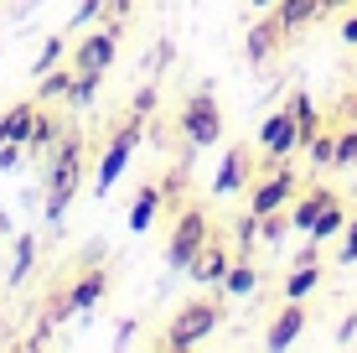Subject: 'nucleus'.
<instances>
[{"mask_svg":"<svg viewBox=\"0 0 357 353\" xmlns=\"http://www.w3.org/2000/svg\"><path fill=\"white\" fill-rule=\"evenodd\" d=\"M342 115H347V120H352V125H357V94H352V99H347V104H342Z\"/></svg>","mask_w":357,"mask_h":353,"instance_id":"42","label":"nucleus"},{"mask_svg":"<svg viewBox=\"0 0 357 353\" xmlns=\"http://www.w3.org/2000/svg\"><path fill=\"white\" fill-rule=\"evenodd\" d=\"M171 57H176V47H171V42H161V47H151V68H166Z\"/></svg>","mask_w":357,"mask_h":353,"instance_id":"37","label":"nucleus"},{"mask_svg":"<svg viewBox=\"0 0 357 353\" xmlns=\"http://www.w3.org/2000/svg\"><path fill=\"white\" fill-rule=\"evenodd\" d=\"M104 10H109V0H78V10H73V27H93Z\"/></svg>","mask_w":357,"mask_h":353,"instance_id":"34","label":"nucleus"},{"mask_svg":"<svg viewBox=\"0 0 357 353\" xmlns=\"http://www.w3.org/2000/svg\"><path fill=\"white\" fill-rule=\"evenodd\" d=\"M254 177H259V156H254L243 141L228 145L223 161H218V172H213V198H238V192L254 187Z\"/></svg>","mask_w":357,"mask_h":353,"instance_id":"9","label":"nucleus"},{"mask_svg":"<svg viewBox=\"0 0 357 353\" xmlns=\"http://www.w3.org/2000/svg\"><path fill=\"white\" fill-rule=\"evenodd\" d=\"M285 104L295 109V125H301V151H305V145H311L316 136H321V125H326V120H321V109H316V99H311L305 89H295Z\"/></svg>","mask_w":357,"mask_h":353,"instance_id":"18","label":"nucleus"},{"mask_svg":"<svg viewBox=\"0 0 357 353\" xmlns=\"http://www.w3.org/2000/svg\"><path fill=\"white\" fill-rule=\"evenodd\" d=\"M249 6H254V10H269V6H275V0H249Z\"/></svg>","mask_w":357,"mask_h":353,"instance_id":"43","label":"nucleus"},{"mask_svg":"<svg viewBox=\"0 0 357 353\" xmlns=\"http://www.w3.org/2000/svg\"><path fill=\"white\" fill-rule=\"evenodd\" d=\"M98 89H104V73H73V83H68L63 99H68L73 109H89V104L98 99Z\"/></svg>","mask_w":357,"mask_h":353,"instance_id":"24","label":"nucleus"},{"mask_svg":"<svg viewBox=\"0 0 357 353\" xmlns=\"http://www.w3.org/2000/svg\"><path fill=\"white\" fill-rule=\"evenodd\" d=\"M337 198V192H326V187H305V192H295V203H290V224H295V234H311V224L321 218V208Z\"/></svg>","mask_w":357,"mask_h":353,"instance_id":"16","label":"nucleus"},{"mask_svg":"<svg viewBox=\"0 0 357 353\" xmlns=\"http://www.w3.org/2000/svg\"><path fill=\"white\" fill-rule=\"evenodd\" d=\"M36 115H42V99H21V104H10L6 115H0V145H6V141H26V136H31V125H36Z\"/></svg>","mask_w":357,"mask_h":353,"instance_id":"17","label":"nucleus"},{"mask_svg":"<svg viewBox=\"0 0 357 353\" xmlns=\"http://www.w3.org/2000/svg\"><path fill=\"white\" fill-rule=\"evenodd\" d=\"M285 234H295V224H290V208L259 213V245H280Z\"/></svg>","mask_w":357,"mask_h":353,"instance_id":"27","label":"nucleus"},{"mask_svg":"<svg viewBox=\"0 0 357 353\" xmlns=\"http://www.w3.org/2000/svg\"><path fill=\"white\" fill-rule=\"evenodd\" d=\"M135 327H140V322H119V333H114V348H130V343H135Z\"/></svg>","mask_w":357,"mask_h":353,"instance_id":"38","label":"nucleus"},{"mask_svg":"<svg viewBox=\"0 0 357 353\" xmlns=\"http://www.w3.org/2000/svg\"><path fill=\"white\" fill-rule=\"evenodd\" d=\"M140 141H145V115H125V125L109 136V145H104V156H98V172H93V192L98 198H109V187L119 182V172L135 161V151H140Z\"/></svg>","mask_w":357,"mask_h":353,"instance_id":"4","label":"nucleus"},{"mask_svg":"<svg viewBox=\"0 0 357 353\" xmlns=\"http://www.w3.org/2000/svg\"><path fill=\"white\" fill-rule=\"evenodd\" d=\"M68 83H73V63H68V68L57 63L52 73H42V78H36V99H42V104L63 99V94H68Z\"/></svg>","mask_w":357,"mask_h":353,"instance_id":"25","label":"nucleus"},{"mask_svg":"<svg viewBox=\"0 0 357 353\" xmlns=\"http://www.w3.org/2000/svg\"><path fill=\"white\" fill-rule=\"evenodd\" d=\"M280 36H285V31H280L275 27V21H259V27H249V31H243V63H254V68H264L269 63V57H275V47H280Z\"/></svg>","mask_w":357,"mask_h":353,"instance_id":"15","label":"nucleus"},{"mask_svg":"<svg viewBox=\"0 0 357 353\" xmlns=\"http://www.w3.org/2000/svg\"><path fill=\"white\" fill-rule=\"evenodd\" d=\"M316 286H321V265H290V275H285V301H305Z\"/></svg>","mask_w":357,"mask_h":353,"instance_id":"23","label":"nucleus"},{"mask_svg":"<svg viewBox=\"0 0 357 353\" xmlns=\"http://www.w3.org/2000/svg\"><path fill=\"white\" fill-rule=\"evenodd\" d=\"M305 156H311V166H331V161H337V130L321 125V136L305 145Z\"/></svg>","mask_w":357,"mask_h":353,"instance_id":"29","label":"nucleus"},{"mask_svg":"<svg viewBox=\"0 0 357 353\" xmlns=\"http://www.w3.org/2000/svg\"><path fill=\"white\" fill-rule=\"evenodd\" d=\"M342 42H347V47H357V10H352L347 21H342Z\"/></svg>","mask_w":357,"mask_h":353,"instance_id":"40","label":"nucleus"},{"mask_svg":"<svg viewBox=\"0 0 357 353\" xmlns=\"http://www.w3.org/2000/svg\"><path fill=\"white\" fill-rule=\"evenodd\" d=\"M47 343H52V317H42V322H36V333H26V343H21V348H47Z\"/></svg>","mask_w":357,"mask_h":353,"instance_id":"35","label":"nucleus"},{"mask_svg":"<svg viewBox=\"0 0 357 353\" xmlns=\"http://www.w3.org/2000/svg\"><path fill=\"white\" fill-rule=\"evenodd\" d=\"M31 260H36V234H16V254H10V275H6V281L21 286L26 271H31Z\"/></svg>","mask_w":357,"mask_h":353,"instance_id":"26","label":"nucleus"},{"mask_svg":"<svg viewBox=\"0 0 357 353\" xmlns=\"http://www.w3.org/2000/svg\"><path fill=\"white\" fill-rule=\"evenodd\" d=\"M223 322V307L218 301H207V296H192L187 307L176 312V317L166 322V333L155 338L161 348H171V353H187V348H202L207 338H213V327Z\"/></svg>","mask_w":357,"mask_h":353,"instance_id":"3","label":"nucleus"},{"mask_svg":"<svg viewBox=\"0 0 357 353\" xmlns=\"http://www.w3.org/2000/svg\"><path fill=\"white\" fill-rule=\"evenodd\" d=\"M213 239V218H207L202 208H181L176 224H171V239H166V265L176 275H187V265L197 260V250Z\"/></svg>","mask_w":357,"mask_h":353,"instance_id":"5","label":"nucleus"},{"mask_svg":"<svg viewBox=\"0 0 357 353\" xmlns=\"http://www.w3.org/2000/svg\"><path fill=\"white\" fill-rule=\"evenodd\" d=\"M42 187H47V224L68 213V203L78 198L83 187V130H63V141L47 151V172H42Z\"/></svg>","mask_w":357,"mask_h":353,"instance_id":"1","label":"nucleus"},{"mask_svg":"<svg viewBox=\"0 0 357 353\" xmlns=\"http://www.w3.org/2000/svg\"><path fill=\"white\" fill-rule=\"evenodd\" d=\"M342 229H347V208H342V198H331L326 208H321V218L311 224V234H305V239H316V245H331V239H342Z\"/></svg>","mask_w":357,"mask_h":353,"instance_id":"20","label":"nucleus"},{"mask_svg":"<svg viewBox=\"0 0 357 353\" xmlns=\"http://www.w3.org/2000/svg\"><path fill=\"white\" fill-rule=\"evenodd\" d=\"M176 136L187 141V151H213L223 141V109H218V94L213 89H192L187 104L176 115Z\"/></svg>","mask_w":357,"mask_h":353,"instance_id":"2","label":"nucleus"},{"mask_svg":"<svg viewBox=\"0 0 357 353\" xmlns=\"http://www.w3.org/2000/svg\"><path fill=\"white\" fill-rule=\"evenodd\" d=\"M104 296H109V271H104V265H89V271H78V281H73L63 296L47 301V317H52V322L83 317V312H93Z\"/></svg>","mask_w":357,"mask_h":353,"instance_id":"6","label":"nucleus"},{"mask_svg":"<svg viewBox=\"0 0 357 353\" xmlns=\"http://www.w3.org/2000/svg\"><path fill=\"white\" fill-rule=\"evenodd\" d=\"M254 250H259V213L243 208V218L233 224V260H254Z\"/></svg>","mask_w":357,"mask_h":353,"instance_id":"22","label":"nucleus"},{"mask_svg":"<svg viewBox=\"0 0 357 353\" xmlns=\"http://www.w3.org/2000/svg\"><path fill=\"white\" fill-rule=\"evenodd\" d=\"M352 338H357V312H352V317L337 327V343H352Z\"/></svg>","mask_w":357,"mask_h":353,"instance_id":"39","label":"nucleus"},{"mask_svg":"<svg viewBox=\"0 0 357 353\" xmlns=\"http://www.w3.org/2000/svg\"><path fill=\"white\" fill-rule=\"evenodd\" d=\"M295 192H301V177L290 166H275V172H259L249 187V213H275V208H290Z\"/></svg>","mask_w":357,"mask_h":353,"instance_id":"10","label":"nucleus"},{"mask_svg":"<svg viewBox=\"0 0 357 353\" xmlns=\"http://www.w3.org/2000/svg\"><path fill=\"white\" fill-rule=\"evenodd\" d=\"M331 166H357V125L337 130V161Z\"/></svg>","mask_w":357,"mask_h":353,"instance_id":"31","label":"nucleus"},{"mask_svg":"<svg viewBox=\"0 0 357 353\" xmlns=\"http://www.w3.org/2000/svg\"><path fill=\"white\" fill-rule=\"evenodd\" d=\"M264 16L275 21L280 31H301V27H311V21L321 16V0H275Z\"/></svg>","mask_w":357,"mask_h":353,"instance_id":"14","label":"nucleus"},{"mask_svg":"<svg viewBox=\"0 0 357 353\" xmlns=\"http://www.w3.org/2000/svg\"><path fill=\"white\" fill-rule=\"evenodd\" d=\"M26 141H6L0 145V172H21V166H26Z\"/></svg>","mask_w":357,"mask_h":353,"instance_id":"32","label":"nucleus"},{"mask_svg":"<svg viewBox=\"0 0 357 353\" xmlns=\"http://www.w3.org/2000/svg\"><path fill=\"white\" fill-rule=\"evenodd\" d=\"M337 265H357V218H347V229H342V245H337Z\"/></svg>","mask_w":357,"mask_h":353,"instance_id":"33","label":"nucleus"},{"mask_svg":"<svg viewBox=\"0 0 357 353\" xmlns=\"http://www.w3.org/2000/svg\"><path fill=\"white\" fill-rule=\"evenodd\" d=\"M301 151V125H295V109H275V115H264L259 125V172H275V166H285V156Z\"/></svg>","mask_w":357,"mask_h":353,"instance_id":"7","label":"nucleus"},{"mask_svg":"<svg viewBox=\"0 0 357 353\" xmlns=\"http://www.w3.org/2000/svg\"><path fill=\"white\" fill-rule=\"evenodd\" d=\"M290 265H321V245H316V239H311V245H301Z\"/></svg>","mask_w":357,"mask_h":353,"instance_id":"36","label":"nucleus"},{"mask_svg":"<svg viewBox=\"0 0 357 353\" xmlns=\"http://www.w3.org/2000/svg\"><path fill=\"white\" fill-rule=\"evenodd\" d=\"M301 333H305V301H285L280 317L269 322V333H264V348H290Z\"/></svg>","mask_w":357,"mask_h":353,"instance_id":"13","label":"nucleus"},{"mask_svg":"<svg viewBox=\"0 0 357 353\" xmlns=\"http://www.w3.org/2000/svg\"><path fill=\"white\" fill-rule=\"evenodd\" d=\"M155 104H161V83H140V89H135V99H130V109H135V115H145V120H151L155 115Z\"/></svg>","mask_w":357,"mask_h":353,"instance_id":"30","label":"nucleus"},{"mask_svg":"<svg viewBox=\"0 0 357 353\" xmlns=\"http://www.w3.org/2000/svg\"><path fill=\"white\" fill-rule=\"evenodd\" d=\"M352 83H357V63H352Z\"/></svg>","mask_w":357,"mask_h":353,"instance_id":"44","label":"nucleus"},{"mask_svg":"<svg viewBox=\"0 0 357 353\" xmlns=\"http://www.w3.org/2000/svg\"><path fill=\"white\" fill-rule=\"evenodd\" d=\"M119 21H109V27H98V31H89V36H78V42L68 47V63H73V73H109L119 63Z\"/></svg>","mask_w":357,"mask_h":353,"instance_id":"8","label":"nucleus"},{"mask_svg":"<svg viewBox=\"0 0 357 353\" xmlns=\"http://www.w3.org/2000/svg\"><path fill=\"white\" fill-rule=\"evenodd\" d=\"M228 265H233V245H223V239H207V245L197 250V260L187 265V275H192L197 286H223Z\"/></svg>","mask_w":357,"mask_h":353,"instance_id":"11","label":"nucleus"},{"mask_svg":"<svg viewBox=\"0 0 357 353\" xmlns=\"http://www.w3.org/2000/svg\"><path fill=\"white\" fill-rule=\"evenodd\" d=\"M218 291H228V296H254V291H259V271H254V260H233Z\"/></svg>","mask_w":357,"mask_h":353,"instance_id":"21","label":"nucleus"},{"mask_svg":"<svg viewBox=\"0 0 357 353\" xmlns=\"http://www.w3.org/2000/svg\"><path fill=\"white\" fill-rule=\"evenodd\" d=\"M347 6H357V0H321V16H337V10H347Z\"/></svg>","mask_w":357,"mask_h":353,"instance_id":"41","label":"nucleus"},{"mask_svg":"<svg viewBox=\"0 0 357 353\" xmlns=\"http://www.w3.org/2000/svg\"><path fill=\"white\" fill-rule=\"evenodd\" d=\"M63 130H68V120H57V115H47V109H42L36 125H31V136H26V151L31 156H47L57 141H63Z\"/></svg>","mask_w":357,"mask_h":353,"instance_id":"19","label":"nucleus"},{"mask_svg":"<svg viewBox=\"0 0 357 353\" xmlns=\"http://www.w3.org/2000/svg\"><path fill=\"white\" fill-rule=\"evenodd\" d=\"M68 36H47V42H42V52H36V63H31V73H36V78H42V73H52L57 63H68Z\"/></svg>","mask_w":357,"mask_h":353,"instance_id":"28","label":"nucleus"},{"mask_svg":"<svg viewBox=\"0 0 357 353\" xmlns=\"http://www.w3.org/2000/svg\"><path fill=\"white\" fill-rule=\"evenodd\" d=\"M161 208H166V187L145 182V187L135 192V203H130V234H151L155 218H161Z\"/></svg>","mask_w":357,"mask_h":353,"instance_id":"12","label":"nucleus"}]
</instances>
